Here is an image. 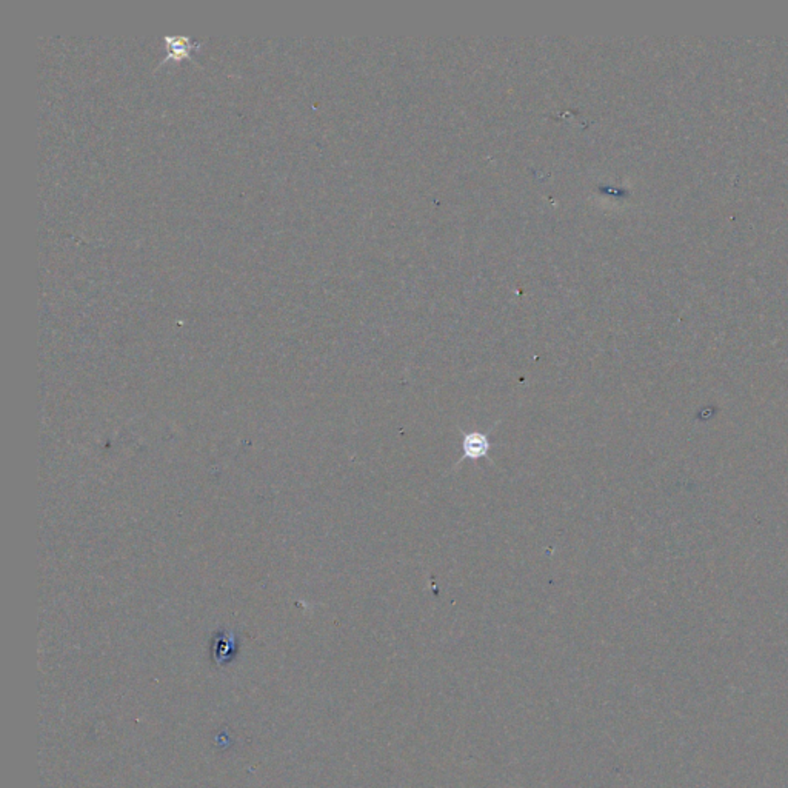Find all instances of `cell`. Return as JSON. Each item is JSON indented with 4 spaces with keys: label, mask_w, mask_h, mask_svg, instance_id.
<instances>
[{
    "label": "cell",
    "mask_w": 788,
    "mask_h": 788,
    "mask_svg": "<svg viewBox=\"0 0 788 788\" xmlns=\"http://www.w3.org/2000/svg\"><path fill=\"white\" fill-rule=\"evenodd\" d=\"M462 433V456L457 463L462 461H481L488 457L491 442L488 439V431H461Z\"/></svg>",
    "instance_id": "1"
},
{
    "label": "cell",
    "mask_w": 788,
    "mask_h": 788,
    "mask_svg": "<svg viewBox=\"0 0 788 788\" xmlns=\"http://www.w3.org/2000/svg\"><path fill=\"white\" fill-rule=\"evenodd\" d=\"M164 40L168 54L162 63H165L171 59L175 62H180L182 59L189 58V54L202 45V42H194L187 36H165Z\"/></svg>",
    "instance_id": "2"
},
{
    "label": "cell",
    "mask_w": 788,
    "mask_h": 788,
    "mask_svg": "<svg viewBox=\"0 0 788 788\" xmlns=\"http://www.w3.org/2000/svg\"><path fill=\"white\" fill-rule=\"evenodd\" d=\"M236 656V639L223 635L214 646V660L219 665H227Z\"/></svg>",
    "instance_id": "3"
}]
</instances>
